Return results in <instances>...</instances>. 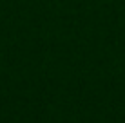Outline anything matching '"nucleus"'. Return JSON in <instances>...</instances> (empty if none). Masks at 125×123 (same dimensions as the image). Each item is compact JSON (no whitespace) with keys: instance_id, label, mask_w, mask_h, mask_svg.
Returning <instances> with one entry per match:
<instances>
[]
</instances>
